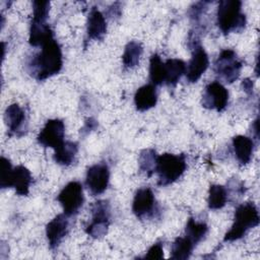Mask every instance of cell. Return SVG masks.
<instances>
[{"mask_svg":"<svg viewBox=\"0 0 260 260\" xmlns=\"http://www.w3.org/2000/svg\"><path fill=\"white\" fill-rule=\"evenodd\" d=\"M190 47L192 49V57L186 66L185 74L189 82H196L208 68L209 59L205 50L195 41V38L190 41Z\"/></svg>","mask_w":260,"mask_h":260,"instance_id":"8","label":"cell"},{"mask_svg":"<svg viewBox=\"0 0 260 260\" xmlns=\"http://www.w3.org/2000/svg\"><path fill=\"white\" fill-rule=\"evenodd\" d=\"M195 245L186 237L177 238L172 244L171 248V258L174 260H186L188 259Z\"/></svg>","mask_w":260,"mask_h":260,"instance_id":"24","label":"cell"},{"mask_svg":"<svg viewBox=\"0 0 260 260\" xmlns=\"http://www.w3.org/2000/svg\"><path fill=\"white\" fill-rule=\"evenodd\" d=\"M243 63L237 58L234 50L224 49L218 55L214 62V72L228 83L236 81L241 73Z\"/></svg>","mask_w":260,"mask_h":260,"instance_id":"5","label":"cell"},{"mask_svg":"<svg viewBox=\"0 0 260 260\" xmlns=\"http://www.w3.org/2000/svg\"><path fill=\"white\" fill-rule=\"evenodd\" d=\"M107 32V22L104 14L95 7L91 8L86 23V37L88 40L101 41Z\"/></svg>","mask_w":260,"mask_h":260,"instance_id":"15","label":"cell"},{"mask_svg":"<svg viewBox=\"0 0 260 260\" xmlns=\"http://www.w3.org/2000/svg\"><path fill=\"white\" fill-rule=\"evenodd\" d=\"M65 125L60 119H50L39 133L38 142L44 147H51L54 150L64 143Z\"/></svg>","mask_w":260,"mask_h":260,"instance_id":"9","label":"cell"},{"mask_svg":"<svg viewBox=\"0 0 260 260\" xmlns=\"http://www.w3.org/2000/svg\"><path fill=\"white\" fill-rule=\"evenodd\" d=\"M157 92L155 85L145 84L139 87L134 95V104L139 112H145L156 105Z\"/></svg>","mask_w":260,"mask_h":260,"instance_id":"16","label":"cell"},{"mask_svg":"<svg viewBox=\"0 0 260 260\" xmlns=\"http://www.w3.org/2000/svg\"><path fill=\"white\" fill-rule=\"evenodd\" d=\"M54 39V34L47 22L34 21L30 22L28 42L32 47H42L47 42Z\"/></svg>","mask_w":260,"mask_h":260,"instance_id":"17","label":"cell"},{"mask_svg":"<svg viewBox=\"0 0 260 260\" xmlns=\"http://www.w3.org/2000/svg\"><path fill=\"white\" fill-rule=\"evenodd\" d=\"M233 147L236 157L241 165L250 162L254 151V142L250 137L244 135L235 136L233 138Z\"/></svg>","mask_w":260,"mask_h":260,"instance_id":"19","label":"cell"},{"mask_svg":"<svg viewBox=\"0 0 260 260\" xmlns=\"http://www.w3.org/2000/svg\"><path fill=\"white\" fill-rule=\"evenodd\" d=\"M208 232V226L204 221H196L190 217L185 228V237L189 239L195 246L201 242Z\"/></svg>","mask_w":260,"mask_h":260,"instance_id":"23","label":"cell"},{"mask_svg":"<svg viewBox=\"0 0 260 260\" xmlns=\"http://www.w3.org/2000/svg\"><path fill=\"white\" fill-rule=\"evenodd\" d=\"M91 222L86 226L85 232L93 239L104 237L110 225V204L107 200H99L91 205Z\"/></svg>","mask_w":260,"mask_h":260,"instance_id":"6","label":"cell"},{"mask_svg":"<svg viewBox=\"0 0 260 260\" xmlns=\"http://www.w3.org/2000/svg\"><path fill=\"white\" fill-rule=\"evenodd\" d=\"M30 183L31 175L28 169L23 166H17L13 168L10 180V188L13 187L18 195L26 196L29 193Z\"/></svg>","mask_w":260,"mask_h":260,"instance_id":"18","label":"cell"},{"mask_svg":"<svg viewBox=\"0 0 260 260\" xmlns=\"http://www.w3.org/2000/svg\"><path fill=\"white\" fill-rule=\"evenodd\" d=\"M164 258V249L162 244L157 242L153 244L147 251L144 256V259H162Z\"/></svg>","mask_w":260,"mask_h":260,"instance_id":"31","label":"cell"},{"mask_svg":"<svg viewBox=\"0 0 260 260\" xmlns=\"http://www.w3.org/2000/svg\"><path fill=\"white\" fill-rule=\"evenodd\" d=\"M187 162L184 154L164 153L157 155L154 172L157 174L159 186H168L176 182L186 171Z\"/></svg>","mask_w":260,"mask_h":260,"instance_id":"4","label":"cell"},{"mask_svg":"<svg viewBox=\"0 0 260 260\" xmlns=\"http://www.w3.org/2000/svg\"><path fill=\"white\" fill-rule=\"evenodd\" d=\"M110 170L107 164L100 162L88 168L85 177V185L92 196L104 193L109 185Z\"/></svg>","mask_w":260,"mask_h":260,"instance_id":"10","label":"cell"},{"mask_svg":"<svg viewBox=\"0 0 260 260\" xmlns=\"http://www.w3.org/2000/svg\"><path fill=\"white\" fill-rule=\"evenodd\" d=\"M96 127H98V122H96L93 118H88V119L85 121L83 127L80 129V133H81L83 136H85V135H87L90 131L94 130Z\"/></svg>","mask_w":260,"mask_h":260,"instance_id":"32","label":"cell"},{"mask_svg":"<svg viewBox=\"0 0 260 260\" xmlns=\"http://www.w3.org/2000/svg\"><path fill=\"white\" fill-rule=\"evenodd\" d=\"M260 218L256 205L246 202L239 205L235 211L234 223L223 237V242H234L243 238L250 229L259 224Z\"/></svg>","mask_w":260,"mask_h":260,"instance_id":"2","label":"cell"},{"mask_svg":"<svg viewBox=\"0 0 260 260\" xmlns=\"http://www.w3.org/2000/svg\"><path fill=\"white\" fill-rule=\"evenodd\" d=\"M210 2H205V1H201V2H197L195 3L193 6L190 7V10H189V15H190V18L195 20V21H198L200 19V17L203 15L204 11L207 9V5L209 4Z\"/></svg>","mask_w":260,"mask_h":260,"instance_id":"30","label":"cell"},{"mask_svg":"<svg viewBox=\"0 0 260 260\" xmlns=\"http://www.w3.org/2000/svg\"><path fill=\"white\" fill-rule=\"evenodd\" d=\"M229 103V91L218 81L208 83L202 95V106L208 110L222 112Z\"/></svg>","mask_w":260,"mask_h":260,"instance_id":"11","label":"cell"},{"mask_svg":"<svg viewBox=\"0 0 260 260\" xmlns=\"http://www.w3.org/2000/svg\"><path fill=\"white\" fill-rule=\"evenodd\" d=\"M119 3H114L112 6L108 9V15L110 17H119L121 15V9L120 6H118Z\"/></svg>","mask_w":260,"mask_h":260,"instance_id":"33","label":"cell"},{"mask_svg":"<svg viewBox=\"0 0 260 260\" xmlns=\"http://www.w3.org/2000/svg\"><path fill=\"white\" fill-rule=\"evenodd\" d=\"M41 51L34 55L28 63V70L37 80H45L58 74L63 67L61 47L55 39L41 47Z\"/></svg>","mask_w":260,"mask_h":260,"instance_id":"1","label":"cell"},{"mask_svg":"<svg viewBox=\"0 0 260 260\" xmlns=\"http://www.w3.org/2000/svg\"><path fill=\"white\" fill-rule=\"evenodd\" d=\"M13 168L8 158L1 157V175H0V187L2 189L10 188V180Z\"/></svg>","mask_w":260,"mask_h":260,"instance_id":"29","label":"cell"},{"mask_svg":"<svg viewBox=\"0 0 260 260\" xmlns=\"http://www.w3.org/2000/svg\"><path fill=\"white\" fill-rule=\"evenodd\" d=\"M217 25L224 35L242 31L246 26V15L242 12V2L239 0L220 1L217 8Z\"/></svg>","mask_w":260,"mask_h":260,"instance_id":"3","label":"cell"},{"mask_svg":"<svg viewBox=\"0 0 260 260\" xmlns=\"http://www.w3.org/2000/svg\"><path fill=\"white\" fill-rule=\"evenodd\" d=\"M143 53L142 45L136 41H130L124 49L122 62L125 68H133L139 64L140 57Z\"/></svg>","mask_w":260,"mask_h":260,"instance_id":"22","label":"cell"},{"mask_svg":"<svg viewBox=\"0 0 260 260\" xmlns=\"http://www.w3.org/2000/svg\"><path fill=\"white\" fill-rule=\"evenodd\" d=\"M259 120H258V118L253 122V124H252V129H253V133H254V135H255V137L258 139V137H259V122H258Z\"/></svg>","mask_w":260,"mask_h":260,"instance_id":"35","label":"cell"},{"mask_svg":"<svg viewBox=\"0 0 260 260\" xmlns=\"http://www.w3.org/2000/svg\"><path fill=\"white\" fill-rule=\"evenodd\" d=\"M4 121L9 130V135L21 137L27 130V122L24 110L18 104H11L4 113Z\"/></svg>","mask_w":260,"mask_h":260,"instance_id":"13","label":"cell"},{"mask_svg":"<svg viewBox=\"0 0 260 260\" xmlns=\"http://www.w3.org/2000/svg\"><path fill=\"white\" fill-rule=\"evenodd\" d=\"M166 80L165 83L169 86H175L183 74L186 72V64L180 59H168L165 62Z\"/></svg>","mask_w":260,"mask_h":260,"instance_id":"20","label":"cell"},{"mask_svg":"<svg viewBox=\"0 0 260 260\" xmlns=\"http://www.w3.org/2000/svg\"><path fill=\"white\" fill-rule=\"evenodd\" d=\"M132 211L140 219L154 215L157 207L154 194L150 188L145 187L137 190L132 203Z\"/></svg>","mask_w":260,"mask_h":260,"instance_id":"12","label":"cell"},{"mask_svg":"<svg viewBox=\"0 0 260 260\" xmlns=\"http://www.w3.org/2000/svg\"><path fill=\"white\" fill-rule=\"evenodd\" d=\"M149 79L153 85H160L166 80L165 62L157 54H153L149 61Z\"/></svg>","mask_w":260,"mask_h":260,"instance_id":"26","label":"cell"},{"mask_svg":"<svg viewBox=\"0 0 260 260\" xmlns=\"http://www.w3.org/2000/svg\"><path fill=\"white\" fill-rule=\"evenodd\" d=\"M229 199L226 189L221 185H211L208 191V207L210 209L222 208Z\"/></svg>","mask_w":260,"mask_h":260,"instance_id":"25","label":"cell"},{"mask_svg":"<svg viewBox=\"0 0 260 260\" xmlns=\"http://www.w3.org/2000/svg\"><path fill=\"white\" fill-rule=\"evenodd\" d=\"M243 90L247 93V94H252L253 92V82L250 78H245L243 81H242V84H241Z\"/></svg>","mask_w":260,"mask_h":260,"instance_id":"34","label":"cell"},{"mask_svg":"<svg viewBox=\"0 0 260 260\" xmlns=\"http://www.w3.org/2000/svg\"><path fill=\"white\" fill-rule=\"evenodd\" d=\"M57 200L62 205L63 211L68 217L75 215L84 202L82 185L77 181L69 182L60 191Z\"/></svg>","mask_w":260,"mask_h":260,"instance_id":"7","label":"cell"},{"mask_svg":"<svg viewBox=\"0 0 260 260\" xmlns=\"http://www.w3.org/2000/svg\"><path fill=\"white\" fill-rule=\"evenodd\" d=\"M50 12L49 1H34L32 2V19L34 21L47 22Z\"/></svg>","mask_w":260,"mask_h":260,"instance_id":"28","label":"cell"},{"mask_svg":"<svg viewBox=\"0 0 260 260\" xmlns=\"http://www.w3.org/2000/svg\"><path fill=\"white\" fill-rule=\"evenodd\" d=\"M65 213L56 215L46 226V236L51 249H56L68 233V219Z\"/></svg>","mask_w":260,"mask_h":260,"instance_id":"14","label":"cell"},{"mask_svg":"<svg viewBox=\"0 0 260 260\" xmlns=\"http://www.w3.org/2000/svg\"><path fill=\"white\" fill-rule=\"evenodd\" d=\"M78 151V145L73 141H64V143L55 149L54 160L61 166H69L73 162Z\"/></svg>","mask_w":260,"mask_h":260,"instance_id":"21","label":"cell"},{"mask_svg":"<svg viewBox=\"0 0 260 260\" xmlns=\"http://www.w3.org/2000/svg\"><path fill=\"white\" fill-rule=\"evenodd\" d=\"M156 153L153 149H144L140 152L138 164L139 169L141 172L145 173L148 177L152 175L155 170V162H156Z\"/></svg>","mask_w":260,"mask_h":260,"instance_id":"27","label":"cell"}]
</instances>
